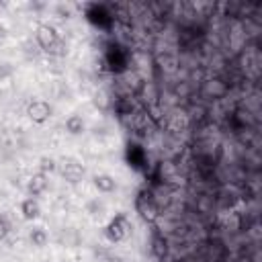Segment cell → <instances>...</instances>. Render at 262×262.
Masks as SVG:
<instances>
[{"label": "cell", "mask_w": 262, "mask_h": 262, "mask_svg": "<svg viewBox=\"0 0 262 262\" xmlns=\"http://www.w3.org/2000/svg\"><path fill=\"white\" fill-rule=\"evenodd\" d=\"M2 6H4V2H0V8H2Z\"/></svg>", "instance_id": "19"}, {"label": "cell", "mask_w": 262, "mask_h": 262, "mask_svg": "<svg viewBox=\"0 0 262 262\" xmlns=\"http://www.w3.org/2000/svg\"><path fill=\"white\" fill-rule=\"evenodd\" d=\"M135 211L145 223H156L160 217V205L156 201V192L149 188H141L135 196Z\"/></svg>", "instance_id": "1"}, {"label": "cell", "mask_w": 262, "mask_h": 262, "mask_svg": "<svg viewBox=\"0 0 262 262\" xmlns=\"http://www.w3.org/2000/svg\"><path fill=\"white\" fill-rule=\"evenodd\" d=\"M94 102H96V106L100 104L102 108H104V106H108V98H106V94H104V92H98V94H96V98H94Z\"/></svg>", "instance_id": "16"}, {"label": "cell", "mask_w": 262, "mask_h": 262, "mask_svg": "<svg viewBox=\"0 0 262 262\" xmlns=\"http://www.w3.org/2000/svg\"><path fill=\"white\" fill-rule=\"evenodd\" d=\"M35 37H37V43L41 45V49H45L47 53H59V49L63 47V43L57 37V31L51 25H39Z\"/></svg>", "instance_id": "2"}, {"label": "cell", "mask_w": 262, "mask_h": 262, "mask_svg": "<svg viewBox=\"0 0 262 262\" xmlns=\"http://www.w3.org/2000/svg\"><path fill=\"white\" fill-rule=\"evenodd\" d=\"M158 174H160V180L164 184L166 182H172L178 176V164H174L172 160H162L158 164Z\"/></svg>", "instance_id": "7"}, {"label": "cell", "mask_w": 262, "mask_h": 262, "mask_svg": "<svg viewBox=\"0 0 262 262\" xmlns=\"http://www.w3.org/2000/svg\"><path fill=\"white\" fill-rule=\"evenodd\" d=\"M4 37H6V29H4V27H0V41H2Z\"/></svg>", "instance_id": "18"}, {"label": "cell", "mask_w": 262, "mask_h": 262, "mask_svg": "<svg viewBox=\"0 0 262 262\" xmlns=\"http://www.w3.org/2000/svg\"><path fill=\"white\" fill-rule=\"evenodd\" d=\"M84 166L80 164V162H76V160H66L63 162V166H61V176H63V180H68V182H72V184H76V182H80L82 178H84Z\"/></svg>", "instance_id": "6"}, {"label": "cell", "mask_w": 262, "mask_h": 262, "mask_svg": "<svg viewBox=\"0 0 262 262\" xmlns=\"http://www.w3.org/2000/svg\"><path fill=\"white\" fill-rule=\"evenodd\" d=\"M199 92H201V96L207 98V100H221V98L227 96L229 84H227L225 80H221V78H207V80H203Z\"/></svg>", "instance_id": "3"}, {"label": "cell", "mask_w": 262, "mask_h": 262, "mask_svg": "<svg viewBox=\"0 0 262 262\" xmlns=\"http://www.w3.org/2000/svg\"><path fill=\"white\" fill-rule=\"evenodd\" d=\"M129 229H131V225L127 223V219H125L123 215H119V217H115V219L106 225L104 235H106V239H108V242H121V239H125V237H127Z\"/></svg>", "instance_id": "4"}, {"label": "cell", "mask_w": 262, "mask_h": 262, "mask_svg": "<svg viewBox=\"0 0 262 262\" xmlns=\"http://www.w3.org/2000/svg\"><path fill=\"white\" fill-rule=\"evenodd\" d=\"M53 170H55V160H53V158H47V156H45V158L39 160V172H41V174L47 176V174H51Z\"/></svg>", "instance_id": "14"}, {"label": "cell", "mask_w": 262, "mask_h": 262, "mask_svg": "<svg viewBox=\"0 0 262 262\" xmlns=\"http://www.w3.org/2000/svg\"><path fill=\"white\" fill-rule=\"evenodd\" d=\"M151 254L158 260H166V256H168V239L158 231L151 233Z\"/></svg>", "instance_id": "8"}, {"label": "cell", "mask_w": 262, "mask_h": 262, "mask_svg": "<svg viewBox=\"0 0 262 262\" xmlns=\"http://www.w3.org/2000/svg\"><path fill=\"white\" fill-rule=\"evenodd\" d=\"M106 262H125V260H123V258H119V256H113V258H108Z\"/></svg>", "instance_id": "17"}, {"label": "cell", "mask_w": 262, "mask_h": 262, "mask_svg": "<svg viewBox=\"0 0 262 262\" xmlns=\"http://www.w3.org/2000/svg\"><path fill=\"white\" fill-rule=\"evenodd\" d=\"M45 190H47V176L41 174V172L33 174L31 180H29V192H31L33 196H37V194H41V192H45Z\"/></svg>", "instance_id": "10"}, {"label": "cell", "mask_w": 262, "mask_h": 262, "mask_svg": "<svg viewBox=\"0 0 262 262\" xmlns=\"http://www.w3.org/2000/svg\"><path fill=\"white\" fill-rule=\"evenodd\" d=\"M94 186H96V190H100V192H113L115 186H117V182H115V178L108 176V174H96V176H94Z\"/></svg>", "instance_id": "11"}, {"label": "cell", "mask_w": 262, "mask_h": 262, "mask_svg": "<svg viewBox=\"0 0 262 262\" xmlns=\"http://www.w3.org/2000/svg\"><path fill=\"white\" fill-rule=\"evenodd\" d=\"M27 115L33 123H45L51 117V104L45 100H33L27 106Z\"/></svg>", "instance_id": "5"}, {"label": "cell", "mask_w": 262, "mask_h": 262, "mask_svg": "<svg viewBox=\"0 0 262 262\" xmlns=\"http://www.w3.org/2000/svg\"><path fill=\"white\" fill-rule=\"evenodd\" d=\"M84 119L80 117V115H70L68 119H66V131L68 133H72V135H80L82 131H84Z\"/></svg>", "instance_id": "12"}, {"label": "cell", "mask_w": 262, "mask_h": 262, "mask_svg": "<svg viewBox=\"0 0 262 262\" xmlns=\"http://www.w3.org/2000/svg\"><path fill=\"white\" fill-rule=\"evenodd\" d=\"M8 231H10V223H8V219H6V217H2V215H0V239H4Z\"/></svg>", "instance_id": "15"}, {"label": "cell", "mask_w": 262, "mask_h": 262, "mask_svg": "<svg viewBox=\"0 0 262 262\" xmlns=\"http://www.w3.org/2000/svg\"><path fill=\"white\" fill-rule=\"evenodd\" d=\"M29 242H31L35 248H45V246H47V233H45V229H41V227L33 229V231L29 233Z\"/></svg>", "instance_id": "13"}, {"label": "cell", "mask_w": 262, "mask_h": 262, "mask_svg": "<svg viewBox=\"0 0 262 262\" xmlns=\"http://www.w3.org/2000/svg\"><path fill=\"white\" fill-rule=\"evenodd\" d=\"M20 213H23V217H25L27 221H33V219L39 217L41 207H39V203L31 196V199H25V201L20 203Z\"/></svg>", "instance_id": "9"}]
</instances>
